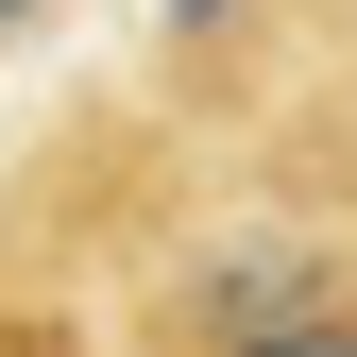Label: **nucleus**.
<instances>
[{
  "mask_svg": "<svg viewBox=\"0 0 357 357\" xmlns=\"http://www.w3.org/2000/svg\"><path fill=\"white\" fill-rule=\"evenodd\" d=\"M0 17H34V0H0Z\"/></svg>",
  "mask_w": 357,
  "mask_h": 357,
  "instance_id": "4",
  "label": "nucleus"
},
{
  "mask_svg": "<svg viewBox=\"0 0 357 357\" xmlns=\"http://www.w3.org/2000/svg\"><path fill=\"white\" fill-rule=\"evenodd\" d=\"M289 306H340V273H324V255H289V238H255V255H221V273L188 289V324H204V357H221V340L289 324Z\"/></svg>",
  "mask_w": 357,
  "mask_h": 357,
  "instance_id": "1",
  "label": "nucleus"
},
{
  "mask_svg": "<svg viewBox=\"0 0 357 357\" xmlns=\"http://www.w3.org/2000/svg\"><path fill=\"white\" fill-rule=\"evenodd\" d=\"M221 357H357V306H289V324H255V340H221Z\"/></svg>",
  "mask_w": 357,
  "mask_h": 357,
  "instance_id": "2",
  "label": "nucleus"
},
{
  "mask_svg": "<svg viewBox=\"0 0 357 357\" xmlns=\"http://www.w3.org/2000/svg\"><path fill=\"white\" fill-rule=\"evenodd\" d=\"M170 17H238V0H170Z\"/></svg>",
  "mask_w": 357,
  "mask_h": 357,
  "instance_id": "3",
  "label": "nucleus"
}]
</instances>
